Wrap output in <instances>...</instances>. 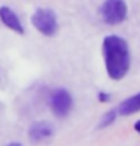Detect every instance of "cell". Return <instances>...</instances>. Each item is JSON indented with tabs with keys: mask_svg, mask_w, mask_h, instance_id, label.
<instances>
[{
	"mask_svg": "<svg viewBox=\"0 0 140 146\" xmlns=\"http://www.w3.org/2000/svg\"><path fill=\"white\" fill-rule=\"evenodd\" d=\"M116 116H117V109H116V110L107 111L105 115L101 117V121H100V123H98V128H105V127L111 125V123L116 121Z\"/></svg>",
	"mask_w": 140,
	"mask_h": 146,
	"instance_id": "8",
	"label": "cell"
},
{
	"mask_svg": "<svg viewBox=\"0 0 140 146\" xmlns=\"http://www.w3.org/2000/svg\"><path fill=\"white\" fill-rule=\"evenodd\" d=\"M32 24L44 36H54L59 29L57 15L53 9H48V8L36 9L33 15H32Z\"/></svg>",
	"mask_w": 140,
	"mask_h": 146,
	"instance_id": "2",
	"label": "cell"
},
{
	"mask_svg": "<svg viewBox=\"0 0 140 146\" xmlns=\"http://www.w3.org/2000/svg\"><path fill=\"white\" fill-rule=\"evenodd\" d=\"M6 146H23L20 142H14V143H9V145H6Z\"/></svg>",
	"mask_w": 140,
	"mask_h": 146,
	"instance_id": "11",
	"label": "cell"
},
{
	"mask_svg": "<svg viewBox=\"0 0 140 146\" xmlns=\"http://www.w3.org/2000/svg\"><path fill=\"white\" fill-rule=\"evenodd\" d=\"M137 111H140V92L127 98L125 101H122L121 106L117 107V115L121 116H130Z\"/></svg>",
	"mask_w": 140,
	"mask_h": 146,
	"instance_id": "7",
	"label": "cell"
},
{
	"mask_svg": "<svg viewBox=\"0 0 140 146\" xmlns=\"http://www.w3.org/2000/svg\"><path fill=\"white\" fill-rule=\"evenodd\" d=\"M48 106L56 117H66L72 110L74 100L72 95L66 89L57 88L54 89L48 96Z\"/></svg>",
	"mask_w": 140,
	"mask_h": 146,
	"instance_id": "3",
	"label": "cell"
},
{
	"mask_svg": "<svg viewBox=\"0 0 140 146\" xmlns=\"http://www.w3.org/2000/svg\"><path fill=\"white\" fill-rule=\"evenodd\" d=\"M110 100V95H107V94H104V92H101L100 94V101H103V102H105V101H109Z\"/></svg>",
	"mask_w": 140,
	"mask_h": 146,
	"instance_id": "9",
	"label": "cell"
},
{
	"mask_svg": "<svg viewBox=\"0 0 140 146\" xmlns=\"http://www.w3.org/2000/svg\"><path fill=\"white\" fill-rule=\"evenodd\" d=\"M134 129H136V131L140 134V121H137L136 123H134Z\"/></svg>",
	"mask_w": 140,
	"mask_h": 146,
	"instance_id": "10",
	"label": "cell"
},
{
	"mask_svg": "<svg viewBox=\"0 0 140 146\" xmlns=\"http://www.w3.org/2000/svg\"><path fill=\"white\" fill-rule=\"evenodd\" d=\"M0 20H2V23L6 26L8 29H11L12 32H15V33H18V35L24 33V27H23V24H21L20 18L17 17V14H15L11 8H8V6L0 8Z\"/></svg>",
	"mask_w": 140,
	"mask_h": 146,
	"instance_id": "6",
	"label": "cell"
},
{
	"mask_svg": "<svg viewBox=\"0 0 140 146\" xmlns=\"http://www.w3.org/2000/svg\"><path fill=\"white\" fill-rule=\"evenodd\" d=\"M101 18L105 24L116 26L127 18L128 6L123 0H105L100 9Z\"/></svg>",
	"mask_w": 140,
	"mask_h": 146,
	"instance_id": "4",
	"label": "cell"
},
{
	"mask_svg": "<svg viewBox=\"0 0 140 146\" xmlns=\"http://www.w3.org/2000/svg\"><path fill=\"white\" fill-rule=\"evenodd\" d=\"M29 139L30 142L33 143H44L47 140H50L54 134V129H53L51 123H48L45 121H39L35 122L33 125L29 128Z\"/></svg>",
	"mask_w": 140,
	"mask_h": 146,
	"instance_id": "5",
	"label": "cell"
},
{
	"mask_svg": "<svg viewBox=\"0 0 140 146\" xmlns=\"http://www.w3.org/2000/svg\"><path fill=\"white\" fill-rule=\"evenodd\" d=\"M103 56L109 77L115 82L122 80L130 71L131 54L128 42L119 35H107L103 39Z\"/></svg>",
	"mask_w": 140,
	"mask_h": 146,
	"instance_id": "1",
	"label": "cell"
}]
</instances>
